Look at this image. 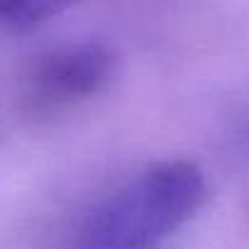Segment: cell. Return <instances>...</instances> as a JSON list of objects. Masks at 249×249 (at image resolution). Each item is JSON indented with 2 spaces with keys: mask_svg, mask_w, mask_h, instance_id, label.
<instances>
[{
  "mask_svg": "<svg viewBox=\"0 0 249 249\" xmlns=\"http://www.w3.org/2000/svg\"><path fill=\"white\" fill-rule=\"evenodd\" d=\"M81 0H0V27L32 30Z\"/></svg>",
  "mask_w": 249,
  "mask_h": 249,
  "instance_id": "cell-3",
  "label": "cell"
},
{
  "mask_svg": "<svg viewBox=\"0 0 249 249\" xmlns=\"http://www.w3.org/2000/svg\"><path fill=\"white\" fill-rule=\"evenodd\" d=\"M203 171L183 159L149 164L83 215L76 249H154L205 200Z\"/></svg>",
  "mask_w": 249,
  "mask_h": 249,
  "instance_id": "cell-1",
  "label": "cell"
},
{
  "mask_svg": "<svg viewBox=\"0 0 249 249\" xmlns=\"http://www.w3.org/2000/svg\"><path fill=\"white\" fill-rule=\"evenodd\" d=\"M115 54L100 42H69L39 54L25 73V107L49 115L90 100L112 78Z\"/></svg>",
  "mask_w": 249,
  "mask_h": 249,
  "instance_id": "cell-2",
  "label": "cell"
}]
</instances>
